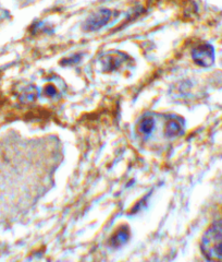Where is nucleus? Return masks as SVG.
Returning a JSON list of instances; mask_svg holds the SVG:
<instances>
[{
  "instance_id": "4",
  "label": "nucleus",
  "mask_w": 222,
  "mask_h": 262,
  "mask_svg": "<svg viewBox=\"0 0 222 262\" xmlns=\"http://www.w3.org/2000/svg\"><path fill=\"white\" fill-rule=\"evenodd\" d=\"M127 58V56L119 55H106L103 59V64L106 70H114L117 69L122 61Z\"/></svg>"
},
{
  "instance_id": "3",
  "label": "nucleus",
  "mask_w": 222,
  "mask_h": 262,
  "mask_svg": "<svg viewBox=\"0 0 222 262\" xmlns=\"http://www.w3.org/2000/svg\"><path fill=\"white\" fill-rule=\"evenodd\" d=\"M111 18V11L108 9H102L89 16L84 24V30L87 32H94L101 30L109 22Z\"/></svg>"
},
{
  "instance_id": "5",
  "label": "nucleus",
  "mask_w": 222,
  "mask_h": 262,
  "mask_svg": "<svg viewBox=\"0 0 222 262\" xmlns=\"http://www.w3.org/2000/svg\"><path fill=\"white\" fill-rule=\"evenodd\" d=\"M182 122L178 118H170L167 124L166 129H164V133H166L167 137H176L181 134L182 131Z\"/></svg>"
},
{
  "instance_id": "6",
  "label": "nucleus",
  "mask_w": 222,
  "mask_h": 262,
  "mask_svg": "<svg viewBox=\"0 0 222 262\" xmlns=\"http://www.w3.org/2000/svg\"><path fill=\"white\" fill-rule=\"evenodd\" d=\"M130 237L129 229L127 227H122L119 231L112 236V238L110 239V245L112 247H120V246L125 245Z\"/></svg>"
},
{
  "instance_id": "7",
  "label": "nucleus",
  "mask_w": 222,
  "mask_h": 262,
  "mask_svg": "<svg viewBox=\"0 0 222 262\" xmlns=\"http://www.w3.org/2000/svg\"><path fill=\"white\" fill-rule=\"evenodd\" d=\"M155 127V120L152 117H144L138 124L139 134L144 136H150Z\"/></svg>"
},
{
  "instance_id": "1",
  "label": "nucleus",
  "mask_w": 222,
  "mask_h": 262,
  "mask_svg": "<svg viewBox=\"0 0 222 262\" xmlns=\"http://www.w3.org/2000/svg\"><path fill=\"white\" fill-rule=\"evenodd\" d=\"M201 249L203 255L210 262H222V220L210 225L205 232Z\"/></svg>"
},
{
  "instance_id": "2",
  "label": "nucleus",
  "mask_w": 222,
  "mask_h": 262,
  "mask_svg": "<svg viewBox=\"0 0 222 262\" xmlns=\"http://www.w3.org/2000/svg\"><path fill=\"white\" fill-rule=\"evenodd\" d=\"M192 57L195 63L202 67H209L215 60V52L213 47L209 44H203L193 49Z\"/></svg>"
}]
</instances>
